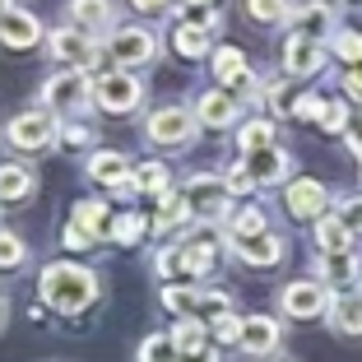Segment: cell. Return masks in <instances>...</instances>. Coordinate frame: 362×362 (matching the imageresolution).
<instances>
[{"instance_id": "ee69618b", "label": "cell", "mask_w": 362, "mask_h": 362, "mask_svg": "<svg viewBox=\"0 0 362 362\" xmlns=\"http://www.w3.org/2000/svg\"><path fill=\"white\" fill-rule=\"evenodd\" d=\"M320 112H325V98H316V93H302L298 103H293V117H311V121H320Z\"/></svg>"}, {"instance_id": "ba28073f", "label": "cell", "mask_w": 362, "mask_h": 362, "mask_svg": "<svg viewBox=\"0 0 362 362\" xmlns=\"http://www.w3.org/2000/svg\"><path fill=\"white\" fill-rule=\"evenodd\" d=\"M47 103L56 107V112H84V103L93 98V84H88L84 70H61L56 79H47Z\"/></svg>"}, {"instance_id": "74e56055", "label": "cell", "mask_w": 362, "mask_h": 362, "mask_svg": "<svg viewBox=\"0 0 362 362\" xmlns=\"http://www.w3.org/2000/svg\"><path fill=\"white\" fill-rule=\"evenodd\" d=\"M23 260H28V246L14 233H0V269H19Z\"/></svg>"}, {"instance_id": "7c38bea8", "label": "cell", "mask_w": 362, "mask_h": 362, "mask_svg": "<svg viewBox=\"0 0 362 362\" xmlns=\"http://www.w3.org/2000/svg\"><path fill=\"white\" fill-rule=\"evenodd\" d=\"M47 47H52V56L65 61V65H93L98 56H103L84 28H56L52 37H47Z\"/></svg>"}, {"instance_id": "8d00e7d4", "label": "cell", "mask_w": 362, "mask_h": 362, "mask_svg": "<svg viewBox=\"0 0 362 362\" xmlns=\"http://www.w3.org/2000/svg\"><path fill=\"white\" fill-rule=\"evenodd\" d=\"M163 307L181 311V316H195V307H200V288H163Z\"/></svg>"}, {"instance_id": "484cf974", "label": "cell", "mask_w": 362, "mask_h": 362, "mask_svg": "<svg viewBox=\"0 0 362 362\" xmlns=\"http://www.w3.org/2000/svg\"><path fill=\"white\" fill-rule=\"evenodd\" d=\"M237 144H242V153H260V149H274V121H265V117L246 121V126L237 130Z\"/></svg>"}, {"instance_id": "7bdbcfd3", "label": "cell", "mask_w": 362, "mask_h": 362, "mask_svg": "<svg viewBox=\"0 0 362 362\" xmlns=\"http://www.w3.org/2000/svg\"><path fill=\"white\" fill-rule=\"evenodd\" d=\"M93 139V130L84 126V121H70V126H61V144L65 149H79V144H88Z\"/></svg>"}, {"instance_id": "60d3db41", "label": "cell", "mask_w": 362, "mask_h": 362, "mask_svg": "<svg viewBox=\"0 0 362 362\" xmlns=\"http://www.w3.org/2000/svg\"><path fill=\"white\" fill-rule=\"evenodd\" d=\"M334 214H339L344 223H349L353 237H362V195H344V200L334 204Z\"/></svg>"}, {"instance_id": "f907efd6", "label": "cell", "mask_w": 362, "mask_h": 362, "mask_svg": "<svg viewBox=\"0 0 362 362\" xmlns=\"http://www.w3.org/2000/svg\"><path fill=\"white\" fill-rule=\"evenodd\" d=\"M163 5H172V0H135V10H149V14L163 10Z\"/></svg>"}, {"instance_id": "f6af8a7d", "label": "cell", "mask_w": 362, "mask_h": 362, "mask_svg": "<svg viewBox=\"0 0 362 362\" xmlns=\"http://www.w3.org/2000/svg\"><path fill=\"white\" fill-rule=\"evenodd\" d=\"M228 191H233V195H246V191H256V177H251V172H246V168H233V172H228Z\"/></svg>"}, {"instance_id": "f35d334b", "label": "cell", "mask_w": 362, "mask_h": 362, "mask_svg": "<svg viewBox=\"0 0 362 362\" xmlns=\"http://www.w3.org/2000/svg\"><path fill=\"white\" fill-rule=\"evenodd\" d=\"M260 103H265L274 117H293V103H298V98H288V84H265Z\"/></svg>"}, {"instance_id": "cb8c5ba5", "label": "cell", "mask_w": 362, "mask_h": 362, "mask_svg": "<svg viewBox=\"0 0 362 362\" xmlns=\"http://www.w3.org/2000/svg\"><path fill=\"white\" fill-rule=\"evenodd\" d=\"M70 19H79V28H107L117 19L112 14V0H70Z\"/></svg>"}, {"instance_id": "db71d44e", "label": "cell", "mask_w": 362, "mask_h": 362, "mask_svg": "<svg viewBox=\"0 0 362 362\" xmlns=\"http://www.w3.org/2000/svg\"><path fill=\"white\" fill-rule=\"evenodd\" d=\"M191 5H214V0H191Z\"/></svg>"}, {"instance_id": "ab89813d", "label": "cell", "mask_w": 362, "mask_h": 362, "mask_svg": "<svg viewBox=\"0 0 362 362\" xmlns=\"http://www.w3.org/2000/svg\"><path fill=\"white\" fill-rule=\"evenodd\" d=\"M349 107L344 103H325V112H320V130H330V135H349Z\"/></svg>"}, {"instance_id": "277c9868", "label": "cell", "mask_w": 362, "mask_h": 362, "mask_svg": "<svg viewBox=\"0 0 362 362\" xmlns=\"http://www.w3.org/2000/svg\"><path fill=\"white\" fill-rule=\"evenodd\" d=\"M186 204H191L195 218H228L233 214V191H228L223 177H209V172H200V177L186 181Z\"/></svg>"}, {"instance_id": "30bf717a", "label": "cell", "mask_w": 362, "mask_h": 362, "mask_svg": "<svg viewBox=\"0 0 362 362\" xmlns=\"http://www.w3.org/2000/svg\"><path fill=\"white\" fill-rule=\"evenodd\" d=\"M107 52L121 61V70H126V65H149L153 56H158V37H153L149 28H117L112 42H107Z\"/></svg>"}, {"instance_id": "5b68a950", "label": "cell", "mask_w": 362, "mask_h": 362, "mask_svg": "<svg viewBox=\"0 0 362 362\" xmlns=\"http://www.w3.org/2000/svg\"><path fill=\"white\" fill-rule=\"evenodd\" d=\"M325 204H330V191H325L320 181H311V177L288 181V195H284L288 218H298V223H316V218H325Z\"/></svg>"}, {"instance_id": "816d5d0a", "label": "cell", "mask_w": 362, "mask_h": 362, "mask_svg": "<svg viewBox=\"0 0 362 362\" xmlns=\"http://www.w3.org/2000/svg\"><path fill=\"white\" fill-rule=\"evenodd\" d=\"M14 10V5H10V0H0V14H10Z\"/></svg>"}, {"instance_id": "603a6c76", "label": "cell", "mask_w": 362, "mask_h": 362, "mask_svg": "<svg viewBox=\"0 0 362 362\" xmlns=\"http://www.w3.org/2000/svg\"><path fill=\"white\" fill-rule=\"evenodd\" d=\"M209 28H200V23H181L177 33H172V47H177V56H186V61H200V56H209Z\"/></svg>"}, {"instance_id": "f546056e", "label": "cell", "mask_w": 362, "mask_h": 362, "mask_svg": "<svg viewBox=\"0 0 362 362\" xmlns=\"http://www.w3.org/2000/svg\"><path fill=\"white\" fill-rule=\"evenodd\" d=\"M246 14L256 23H288L293 10H288V0H246Z\"/></svg>"}, {"instance_id": "9c48e42d", "label": "cell", "mask_w": 362, "mask_h": 362, "mask_svg": "<svg viewBox=\"0 0 362 362\" xmlns=\"http://www.w3.org/2000/svg\"><path fill=\"white\" fill-rule=\"evenodd\" d=\"M325 65V42L320 37H307V33H293L284 47V75L288 79H307Z\"/></svg>"}, {"instance_id": "d6986e66", "label": "cell", "mask_w": 362, "mask_h": 362, "mask_svg": "<svg viewBox=\"0 0 362 362\" xmlns=\"http://www.w3.org/2000/svg\"><path fill=\"white\" fill-rule=\"evenodd\" d=\"M33 191H37V177L28 163H0V204H23Z\"/></svg>"}, {"instance_id": "11a10c76", "label": "cell", "mask_w": 362, "mask_h": 362, "mask_svg": "<svg viewBox=\"0 0 362 362\" xmlns=\"http://www.w3.org/2000/svg\"><path fill=\"white\" fill-rule=\"evenodd\" d=\"M260 362H284V358H260Z\"/></svg>"}, {"instance_id": "c3c4849f", "label": "cell", "mask_w": 362, "mask_h": 362, "mask_svg": "<svg viewBox=\"0 0 362 362\" xmlns=\"http://www.w3.org/2000/svg\"><path fill=\"white\" fill-rule=\"evenodd\" d=\"M344 139H349V149H353V158L362 163V117H358V121H353V126H349V135H344Z\"/></svg>"}, {"instance_id": "8fae6325", "label": "cell", "mask_w": 362, "mask_h": 362, "mask_svg": "<svg viewBox=\"0 0 362 362\" xmlns=\"http://www.w3.org/2000/svg\"><path fill=\"white\" fill-rule=\"evenodd\" d=\"M10 144L14 149H47L56 139V121L47 117V112H23V117H14L10 121Z\"/></svg>"}, {"instance_id": "ffe728a7", "label": "cell", "mask_w": 362, "mask_h": 362, "mask_svg": "<svg viewBox=\"0 0 362 362\" xmlns=\"http://www.w3.org/2000/svg\"><path fill=\"white\" fill-rule=\"evenodd\" d=\"M288 23H293V33H307V37H320V42H325V33H330V37L339 33V28H334V10L325 5V0H311V5H302V10L293 14Z\"/></svg>"}, {"instance_id": "f1b7e54d", "label": "cell", "mask_w": 362, "mask_h": 362, "mask_svg": "<svg viewBox=\"0 0 362 362\" xmlns=\"http://www.w3.org/2000/svg\"><path fill=\"white\" fill-rule=\"evenodd\" d=\"M330 52L339 56L344 65H358V61H362V33H358V28H339V33L330 37Z\"/></svg>"}, {"instance_id": "9a60e30c", "label": "cell", "mask_w": 362, "mask_h": 362, "mask_svg": "<svg viewBox=\"0 0 362 362\" xmlns=\"http://www.w3.org/2000/svg\"><path fill=\"white\" fill-rule=\"evenodd\" d=\"M316 274L325 279V288H358V279H362V256L358 251H339V256H320L316 260Z\"/></svg>"}, {"instance_id": "4dcf8cb0", "label": "cell", "mask_w": 362, "mask_h": 362, "mask_svg": "<svg viewBox=\"0 0 362 362\" xmlns=\"http://www.w3.org/2000/svg\"><path fill=\"white\" fill-rule=\"evenodd\" d=\"M233 311V298L218 293V288H200V307H195V320H218Z\"/></svg>"}, {"instance_id": "83f0119b", "label": "cell", "mask_w": 362, "mask_h": 362, "mask_svg": "<svg viewBox=\"0 0 362 362\" xmlns=\"http://www.w3.org/2000/svg\"><path fill=\"white\" fill-rule=\"evenodd\" d=\"M130 181H135V191H144V195H168V168H163V163H139Z\"/></svg>"}, {"instance_id": "4316f807", "label": "cell", "mask_w": 362, "mask_h": 362, "mask_svg": "<svg viewBox=\"0 0 362 362\" xmlns=\"http://www.w3.org/2000/svg\"><path fill=\"white\" fill-rule=\"evenodd\" d=\"M186 218H191L186 195H163V209L153 214V228H158V233H172V228H181Z\"/></svg>"}, {"instance_id": "44dd1931", "label": "cell", "mask_w": 362, "mask_h": 362, "mask_svg": "<svg viewBox=\"0 0 362 362\" xmlns=\"http://www.w3.org/2000/svg\"><path fill=\"white\" fill-rule=\"evenodd\" d=\"M37 37H42V23L33 19L28 10L0 14V42H5V47H33Z\"/></svg>"}, {"instance_id": "bcb514c9", "label": "cell", "mask_w": 362, "mask_h": 362, "mask_svg": "<svg viewBox=\"0 0 362 362\" xmlns=\"http://www.w3.org/2000/svg\"><path fill=\"white\" fill-rule=\"evenodd\" d=\"M93 242H98V237L88 233V228H79V223H70V228H65V246H70V251H88Z\"/></svg>"}, {"instance_id": "d4e9b609", "label": "cell", "mask_w": 362, "mask_h": 362, "mask_svg": "<svg viewBox=\"0 0 362 362\" xmlns=\"http://www.w3.org/2000/svg\"><path fill=\"white\" fill-rule=\"evenodd\" d=\"M88 177L103 181V186H121V181H126V158L112 153V149L93 153V158H88Z\"/></svg>"}, {"instance_id": "52a82bcc", "label": "cell", "mask_w": 362, "mask_h": 362, "mask_svg": "<svg viewBox=\"0 0 362 362\" xmlns=\"http://www.w3.org/2000/svg\"><path fill=\"white\" fill-rule=\"evenodd\" d=\"M191 130H195V117L186 112V107H158V112L144 121V135H149L153 144H168V149L186 144Z\"/></svg>"}, {"instance_id": "2e32d148", "label": "cell", "mask_w": 362, "mask_h": 362, "mask_svg": "<svg viewBox=\"0 0 362 362\" xmlns=\"http://www.w3.org/2000/svg\"><path fill=\"white\" fill-rule=\"evenodd\" d=\"M279 339H284V330H279L274 316H246V325H242V353H251V358H269V353L279 349Z\"/></svg>"}, {"instance_id": "6da1fadb", "label": "cell", "mask_w": 362, "mask_h": 362, "mask_svg": "<svg viewBox=\"0 0 362 362\" xmlns=\"http://www.w3.org/2000/svg\"><path fill=\"white\" fill-rule=\"evenodd\" d=\"M37 293H42V302L52 311H61V316H79L84 307H93V302H98V274H93V269H84V265L61 260V265H47L42 269Z\"/></svg>"}, {"instance_id": "5bb4252c", "label": "cell", "mask_w": 362, "mask_h": 362, "mask_svg": "<svg viewBox=\"0 0 362 362\" xmlns=\"http://www.w3.org/2000/svg\"><path fill=\"white\" fill-rule=\"evenodd\" d=\"M237 117H242V103H237V93H228V88H214V93H204L200 103H195V121L209 126V130L233 126Z\"/></svg>"}, {"instance_id": "4fadbf2b", "label": "cell", "mask_w": 362, "mask_h": 362, "mask_svg": "<svg viewBox=\"0 0 362 362\" xmlns=\"http://www.w3.org/2000/svg\"><path fill=\"white\" fill-rule=\"evenodd\" d=\"M233 256L242 260V265H256V269H265V265H279V260H284V237H274V233L233 237Z\"/></svg>"}, {"instance_id": "836d02e7", "label": "cell", "mask_w": 362, "mask_h": 362, "mask_svg": "<svg viewBox=\"0 0 362 362\" xmlns=\"http://www.w3.org/2000/svg\"><path fill=\"white\" fill-rule=\"evenodd\" d=\"M70 223H79V228H88V233H103V223H107V204L103 200H79L75 204V218Z\"/></svg>"}, {"instance_id": "f5cc1de1", "label": "cell", "mask_w": 362, "mask_h": 362, "mask_svg": "<svg viewBox=\"0 0 362 362\" xmlns=\"http://www.w3.org/2000/svg\"><path fill=\"white\" fill-rule=\"evenodd\" d=\"M344 5H349V10H362V0H344Z\"/></svg>"}, {"instance_id": "681fc988", "label": "cell", "mask_w": 362, "mask_h": 362, "mask_svg": "<svg viewBox=\"0 0 362 362\" xmlns=\"http://www.w3.org/2000/svg\"><path fill=\"white\" fill-rule=\"evenodd\" d=\"M177 362H218V353H214L209 344H204V349H195V353H181Z\"/></svg>"}, {"instance_id": "d6a6232c", "label": "cell", "mask_w": 362, "mask_h": 362, "mask_svg": "<svg viewBox=\"0 0 362 362\" xmlns=\"http://www.w3.org/2000/svg\"><path fill=\"white\" fill-rule=\"evenodd\" d=\"M172 344H177V358L181 353H195V349H204V325L195 316H186L177 325V334H172Z\"/></svg>"}, {"instance_id": "8992f818", "label": "cell", "mask_w": 362, "mask_h": 362, "mask_svg": "<svg viewBox=\"0 0 362 362\" xmlns=\"http://www.w3.org/2000/svg\"><path fill=\"white\" fill-rule=\"evenodd\" d=\"M214 75H218V84H223L228 93H251V98L265 93V88L256 84L251 65H246V56L237 52V47H218V52H214Z\"/></svg>"}, {"instance_id": "3957f363", "label": "cell", "mask_w": 362, "mask_h": 362, "mask_svg": "<svg viewBox=\"0 0 362 362\" xmlns=\"http://www.w3.org/2000/svg\"><path fill=\"white\" fill-rule=\"evenodd\" d=\"M93 103L103 107V112H135L139 103H144V88H139V79L130 75V70H107V75L93 79Z\"/></svg>"}, {"instance_id": "9f6ffc18", "label": "cell", "mask_w": 362, "mask_h": 362, "mask_svg": "<svg viewBox=\"0 0 362 362\" xmlns=\"http://www.w3.org/2000/svg\"><path fill=\"white\" fill-rule=\"evenodd\" d=\"M0 311H5V302H0Z\"/></svg>"}, {"instance_id": "1f68e13d", "label": "cell", "mask_w": 362, "mask_h": 362, "mask_svg": "<svg viewBox=\"0 0 362 362\" xmlns=\"http://www.w3.org/2000/svg\"><path fill=\"white\" fill-rule=\"evenodd\" d=\"M233 237H256V233H269V223H265V214L256 209V204H246V209H237L233 214Z\"/></svg>"}, {"instance_id": "ac0fdd59", "label": "cell", "mask_w": 362, "mask_h": 362, "mask_svg": "<svg viewBox=\"0 0 362 362\" xmlns=\"http://www.w3.org/2000/svg\"><path fill=\"white\" fill-rule=\"evenodd\" d=\"M330 330L344 334V339H362V293H358V288L334 293V302H330Z\"/></svg>"}, {"instance_id": "d590c367", "label": "cell", "mask_w": 362, "mask_h": 362, "mask_svg": "<svg viewBox=\"0 0 362 362\" xmlns=\"http://www.w3.org/2000/svg\"><path fill=\"white\" fill-rule=\"evenodd\" d=\"M139 233H144V218H139V214H121V218H112V223H107V237H112V242H121V246L139 242Z\"/></svg>"}, {"instance_id": "7dc6e473", "label": "cell", "mask_w": 362, "mask_h": 362, "mask_svg": "<svg viewBox=\"0 0 362 362\" xmlns=\"http://www.w3.org/2000/svg\"><path fill=\"white\" fill-rule=\"evenodd\" d=\"M344 93H349V98H358V103H362V61L344 70Z\"/></svg>"}, {"instance_id": "7402d4cb", "label": "cell", "mask_w": 362, "mask_h": 362, "mask_svg": "<svg viewBox=\"0 0 362 362\" xmlns=\"http://www.w3.org/2000/svg\"><path fill=\"white\" fill-rule=\"evenodd\" d=\"M316 251L320 256H339V251H353V233L339 214H325L316 218Z\"/></svg>"}, {"instance_id": "e575fe53", "label": "cell", "mask_w": 362, "mask_h": 362, "mask_svg": "<svg viewBox=\"0 0 362 362\" xmlns=\"http://www.w3.org/2000/svg\"><path fill=\"white\" fill-rule=\"evenodd\" d=\"M139 362H177V344L172 334H149L139 344Z\"/></svg>"}, {"instance_id": "b9f144b4", "label": "cell", "mask_w": 362, "mask_h": 362, "mask_svg": "<svg viewBox=\"0 0 362 362\" xmlns=\"http://www.w3.org/2000/svg\"><path fill=\"white\" fill-rule=\"evenodd\" d=\"M242 325H246V316H233V311H228V316L214 320V339L218 344H242Z\"/></svg>"}, {"instance_id": "e0dca14e", "label": "cell", "mask_w": 362, "mask_h": 362, "mask_svg": "<svg viewBox=\"0 0 362 362\" xmlns=\"http://www.w3.org/2000/svg\"><path fill=\"white\" fill-rule=\"evenodd\" d=\"M251 177H256V186H279V181L293 177V158H288L284 149H260V153H246L242 163Z\"/></svg>"}, {"instance_id": "7a4b0ae2", "label": "cell", "mask_w": 362, "mask_h": 362, "mask_svg": "<svg viewBox=\"0 0 362 362\" xmlns=\"http://www.w3.org/2000/svg\"><path fill=\"white\" fill-rule=\"evenodd\" d=\"M330 288L320 284V279H293V284L279 293V307L284 316L293 320H316V316H330Z\"/></svg>"}]
</instances>
